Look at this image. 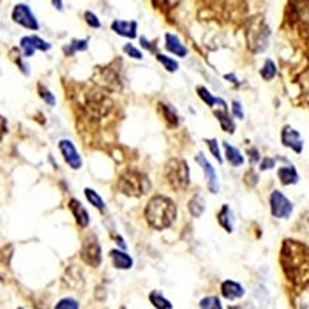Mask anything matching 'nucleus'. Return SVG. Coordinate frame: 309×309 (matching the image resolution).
Returning a JSON list of instances; mask_svg holds the SVG:
<instances>
[{
  "label": "nucleus",
  "instance_id": "obj_1",
  "mask_svg": "<svg viewBox=\"0 0 309 309\" xmlns=\"http://www.w3.org/2000/svg\"><path fill=\"white\" fill-rule=\"evenodd\" d=\"M281 264L294 283H304L309 278V251L294 240H284L281 248Z\"/></svg>",
  "mask_w": 309,
  "mask_h": 309
},
{
  "label": "nucleus",
  "instance_id": "obj_2",
  "mask_svg": "<svg viewBox=\"0 0 309 309\" xmlns=\"http://www.w3.org/2000/svg\"><path fill=\"white\" fill-rule=\"evenodd\" d=\"M144 215L150 227L164 230L176 219V204L164 195H157L147 203Z\"/></svg>",
  "mask_w": 309,
  "mask_h": 309
},
{
  "label": "nucleus",
  "instance_id": "obj_3",
  "mask_svg": "<svg viewBox=\"0 0 309 309\" xmlns=\"http://www.w3.org/2000/svg\"><path fill=\"white\" fill-rule=\"evenodd\" d=\"M246 37H248L249 48L254 53H261L269 45L271 31H269L268 25L264 24V20L261 17H255V19L251 20V24L248 27Z\"/></svg>",
  "mask_w": 309,
  "mask_h": 309
},
{
  "label": "nucleus",
  "instance_id": "obj_4",
  "mask_svg": "<svg viewBox=\"0 0 309 309\" xmlns=\"http://www.w3.org/2000/svg\"><path fill=\"white\" fill-rule=\"evenodd\" d=\"M148 187H150V183H148L147 176L139 172H135V170L125 172L124 175H121V178L118 181V189L128 196L144 195L148 190Z\"/></svg>",
  "mask_w": 309,
  "mask_h": 309
},
{
  "label": "nucleus",
  "instance_id": "obj_5",
  "mask_svg": "<svg viewBox=\"0 0 309 309\" xmlns=\"http://www.w3.org/2000/svg\"><path fill=\"white\" fill-rule=\"evenodd\" d=\"M166 175L170 186L176 190L187 187L190 183L189 166L184 160H170L166 166Z\"/></svg>",
  "mask_w": 309,
  "mask_h": 309
},
{
  "label": "nucleus",
  "instance_id": "obj_6",
  "mask_svg": "<svg viewBox=\"0 0 309 309\" xmlns=\"http://www.w3.org/2000/svg\"><path fill=\"white\" fill-rule=\"evenodd\" d=\"M269 206H271V213L274 218L278 219H286L291 216L294 210L292 201L280 190H274L269 196Z\"/></svg>",
  "mask_w": 309,
  "mask_h": 309
},
{
  "label": "nucleus",
  "instance_id": "obj_7",
  "mask_svg": "<svg viewBox=\"0 0 309 309\" xmlns=\"http://www.w3.org/2000/svg\"><path fill=\"white\" fill-rule=\"evenodd\" d=\"M81 257L82 260L90 264V266H99L102 261V254H101V246L99 241L95 235H90L89 238L84 240L82 249H81Z\"/></svg>",
  "mask_w": 309,
  "mask_h": 309
},
{
  "label": "nucleus",
  "instance_id": "obj_8",
  "mask_svg": "<svg viewBox=\"0 0 309 309\" xmlns=\"http://www.w3.org/2000/svg\"><path fill=\"white\" fill-rule=\"evenodd\" d=\"M13 20L28 30H39V22L34 16V13L31 11V8L27 4H17L13 10Z\"/></svg>",
  "mask_w": 309,
  "mask_h": 309
},
{
  "label": "nucleus",
  "instance_id": "obj_9",
  "mask_svg": "<svg viewBox=\"0 0 309 309\" xmlns=\"http://www.w3.org/2000/svg\"><path fill=\"white\" fill-rule=\"evenodd\" d=\"M59 150L62 153L65 163L73 170H79L82 167V158H81L79 151H77V148L74 147L73 141H70V139H60L59 141Z\"/></svg>",
  "mask_w": 309,
  "mask_h": 309
},
{
  "label": "nucleus",
  "instance_id": "obj_10",
  "mask_svg": "<svg viewBox=\"0 0 309 309\" xmlns=\"http://www.w3.org/2000/svg\"><path fill=\"white\" fill-rule=\"evenodd\" d=\"M195 160H196V163L201 166V169L204 172V176L207 180V189L212 193H218L219 192V180H218L215 167L207 161V158L204 157V153H198Z\"/></svg>",
  "mask_w": 309,
  "mask_h": 309
},
{
  "label": "nucleus",
  "instance_id": "obj_11",
  "mask_svg": "<svg viewBox=\"0 0 309 309\" xmlns=\"http://www.w3.org/2000/svg\"><path fill=\"white\" fill-rule=\"evenodd\" d=\"M20 50L25 57H31V56H34V53L37 50H40V51L51 50V43L43 40L39 36H25L20 39Z\"/></svg>",
  "mask_w": 309,
  "mask_h": 309
},
{
  "label": "nucleus",
  "instance_id": "obj_12",
  "mask_svg": "<svg viewBox=\"0 0 309 309\" xmlns=\"http://www.w3.org/2000/svg\"><path fill=\"white\" fill-rule=\"evenodd\" d=\"M281 144L284 147H289L295 153H301L304 142H303V138L300 136V133L295 128H292L291 125H284L283 130H281Z\"/></svg>",
  "mask_w": 309,
  "mask_h": 309
},
{
  "label": "nucleus",
  "instance_id": "obj_13",
  "mask_svg": "<svg viewBox=\"0 0 309 309\" xmlns=\"http://www.w3.org/2000/svg\"><path fill=\"white\" fill-rule=\"evenodd\" d=\"M112 30L127 39H135L138 36V22L136 20H113Z\"/></svg>",
  "mask_w": 309,
  "mask_h": 309
},
{
  "label": "nucleus",
  "instance_id": "obj_14",
  "mask_svg": "<svg viewBox=\"0 0 309 309\" xmlns=\"http://www.w3.org/2000/svg\"><path fill=\"white\" fill-rule=\"evenodd\" d=\"M68 207H70V210H71V213H73L76 223L79 224L81 227H87V226L90 224V215H89L87 209L82 206V203H79L77 200L71 198V200L68 201Z\"/></svg>",
  "mask_w": 309,
  "mask_h": 309
},
{
  "label": "nucleus",
  "instance_id": "obj_15",
  "mask_svg": "<svg viewBox=\"0 0 309 309\" xmlns=\"http://www.w3.org/2000/svg\"><path fill=\"white\" fill-rule=\"evenodd\" d=\"M221 294H223V297L226 298V300H238V298H241L245 294H246V291H245V288L240 284V283H237V281H234V280H226V281H223V284H221Z\"/></svg>",
  "mask_w": 309,
  "mask_h": 309
},
{
  "label": "nucleus",
  "instance_id": "obj_16",
  "mask_svg": "<svg viewBox=\"0 0 309 309\" xmlns=\"http://www.w3.org/2000/svg\"><path fill=\"white\" fill-rule=\"evenodd\" d=\"M166 50L175 56H180V57H186L189 54V50L187 47L180 40V37L176 34H172V33H166Z\"/></svg>",
  "mask_w": 309,
  "mask_h": 309
},
{
  "label": "nucleus",
  "instance_id": "obj_17",
  "mask_svg": "<svg viewBox=\"0 0 309 309\" xmlns=\"http://www.w3.org/2000/svg\"><path fill=\"white\" fill-rule=\"evenodd\" d=\"M110 258H112L113 266H115L116 269L127 271V269H131V266H133V258H131L127 252H124V251H121V249H113V251H110Z\"/></svg>",
  "mask_w": 309,
  "mask_h": 309
},
{
  "label": "nucleus",
  "instance_id": "obj_18",
  "mask_svg": "<svg viewBox=\"0 0 309 309\" xmlns=\"http://www.w3.org/2000/svg\"><path fill=\"white\" fill-rule=\"evenodd\" d=\"M277 176L280 180V183L283 186H291V184H297L300 181V175L297 172V169L294 166H283L278 167L277 170Z\"/></svg>",
  "mask_w": 309,
  "mask_h": 309
},
{
  "label": "nucleus",
  "instance_id": "obj_19",
  "mask_svg": "<svg viewBox=\"0 0 309 309\" xmlns=\"http://www.w3.org/2000/svg\"><path fill=\"white\" fill-rule=\"evenodd\" d=\"M223 147H224V151H226V160H227V163L230 166L240 167V166L245 164V157H243L241 151L237 147L230 145L229 142H223Z\"/></svg>",
  "mask_w": 309,
  "mask_h": 309
},
{
  "label": "nucleus",
  "instance_id": "obj_20",
  "mask_svg": "<svg viewBox=\"0 0 309 309\" xmlns=\"http://www.w3.org/2000/svg\"><path fill=\"white\" fill-rule=\"evenodd\" d=\"M218 223L219 226L226 230V232H232L234 230V218H232V210L227 204H224L221 207V210L218 212Z\"/></svg>",
  "mask_w": 309,
  "mask_h": 309
},
{
  "label": "nucleus",
  "instance_id": "obj_21",
  "mask_svg": "<svg viewBox=\"0 0 309 309\" xmlns=\"http://www.w3.org/2000/svg\"><path fill=\"white\" fill-rule=\"evenodd\" d=\"M215 118L218 119L221 128L227 133H234L235 131V122L227 113V110H216L215 112Z\"/></svg>",
  "mask_w": 309,
  "mask_h": 309
},
{
  "label": "nucleus",
  "instance_id": "obj_22",
  "mask_svg": "<svg viewBox=\"0 0 309 309\" xmlns=\"http://www.w3.org/2000/svg\"><path fill=\"white\" fill-rule=\"evenodd\" d=\"M89 50V39H73L71 43L63 47L65 56H73L77 51H87Z\"/></svg>",
  "mask_w": 309,
  "mask_h": 309
},
{
  "label": "nucleus",
  "instance_id": "obj_23",
  "mask_svg": "<svg viewBox=\"0 0 309 309\" xmlns=\"http://www.w3.org/2000/svg\"><path fill=\"white\" fill-rule=\"evenodd\" d=\"M196 92H198V96L209 105V107H213L215 104H221L223 105V108L224 110H227V104L223 101V99H219V98H215L206 87H198L196 89Z\"/></svg>",
  "mask_w": 309,
  "mask_h": 309
},
{
  "label": "nucleus",
  "instance_id": "obj_24",
  "mask_svg": "<svg viewBox=\"0 0 309 309\" xmlns=\"http://www.w3.org/2000/svg\"><path fill=\"white\" fill-rule=\"evenodd\" d=\"M148 298H150V303L157 309H172V303L160 291H151Z\"/></svg>",
  "mask_w": 309,
  "mask_h": 309
},
{
  "label": "nucleus",
  "instance_id": "obj_25",
  "mask_svg": "<svg viewBox=\"0 0 309 309\" xmlns=\"http://www.w3.org/2000/svg\"><path fill=\"white\" fill-rule=\"evenodd\" d=\"M204 210H206V203H204V200L201 198V195H195V196L189 201V212H190L195 218H198V216L203 215Z\"/></svg>",
  "mask_w": 309,
  "mask_h": 309
},
{
  "label": "nucleus",
  "instance_id": "obj_26",
  "mask_svg": "<svg viewBox=\"0 0 309 309\" xmlns=\"http://www.w3.org/2000/svg\"><path fill=\"white\" fill-rule=\"evenodd\" d=\"M84 193H85V196H87L89 203H90V204H93V206H95L98 210H104V209H105V203H104V200L101 198V195H99L96 190H93V189L87 187V189L84 190Z\"/></svg>",
  "mask_w": 309,
  "mask_h": 309
},
{
  "label": "nucleus",
  "instance_id": "obj_27",
  "mask_svg": "<svg viewBox=\"0 0 309 309\" xmlns=\"http://www.w3.org/2000/svg\"><path fill=\"white\" fill-rule=\"evenodd\" d=\"M260 74L264 81H272L275 74H277V65L274 63L272 59H266V62L263 63V68L260 70Z\"/></svg>",
  "mask_w": 309,
  "mask_h": 309
},
{
  "label": "nucleus",
  "instance_id": "obj_28",
  "mask_svg": "<svg viewBox=\"0 0 309 309\" xmlns=\"http://www.w3.org/2000/svg\"><path fill=\"white\" fill-rule=\"evenodd\" d=\"M200 309H223V304H221V301H219L218 297L209 295V297L201 298V301H200Z\"/></svg>",
  "mask_w": 309,
  "mask_h": 309
},
{
  "label": "nucleus",
  "instance_id": "obj_29",
  "mask_svg": "<svg viewBox=\"0 0 309 309\" xmlns=\"http://www.w3.org/2000/svg\"><path fill=\"white\" fill-rule=\"evenodd\" d=\"M160 105H161V108L164 110V116H166V119L170 122V125H172V127L178 125V124H180V119H178L176 110H175L170 104H160Z\"/></svg>",
  "mask_w": 309,
  "mask_h": 309
},
{
  "label": "nucleus",
  "instance_id": "obj_30",
  "mask_svg": "<svg viewBox=\"0 0 309 309\" xmlns=\"http://www.w3.org/2000/svg\"><path fill=\"white\" fill-rule=\"evenodd\" d=\"M157 57H158V60L163 63V67L167 70V71H170V73H175L178 68H180V65H178V62L175 60V59H172V57H169V56H164V54H161V53H158L157 54Z\"/></svg>",
  "mask_w": 309,
  "mask_h": 309
},
{
  "label": "nucleus",
  "instance_id": "obj_31",
  "mask_svg": "<svg viewBox=\"0 0 309 309\" xmlns=\"http://www.w3.org/2000/svg\"><path fill=\"white\" fill-rule=\"evenodd\" d=\"M54 309H79V301L73 297H65L56 303Z\"/></svg>",
  "mask_w": 309,
  "mask_h": 309
},
{
  "label": "nucleus",
  "instance_id": "obj_32",
  "mask_svg": "<svg viewBox=\"0 0 309 309\" xmlns=\"http://www.w3.org/2000/svg\"><path fill=\"white\" fill-rule=\"evenodd\" d=\"M39 96L48 104V105H56V98H54V95L48 90V89H45V87H42V85H39Z\"/></svg>",
  "mask_w": 309,
  "mask_h": 309
},
{
  "label": "nucleus",
  "instance_id": "obj_33",
  "mask_svg": "<svg viewBox=\"0 0 309 309\" xmlns=\"http://www.w3.org/2000/svg\"><path fill=\"white\" fill-rule=\"evenodd\" d=\"M206 144L209 145V148H210V151H212V154L216 158V161L221 164L223 163V158H221V153H219V147H218V141L216 139H206Z\"/></svg>",
  "mask_w": 309,
  "mask_h": 309
},
{
  "label": "nucleus",
  "instance_id": "obj_34",
  "mask_svg": "<svg viewBox=\"0 0 309 309\" xmlns=\"http://www.w3.org/2000/svg\"><path fill=\"white\" fill-rule=\"evenodd\" d=\"M84 17H85V22H87L92 28H101V22H99V19H98V16H96L95 13L85 11Z\"/></svg>",
  "mask_w": 309,
  "mask_h": 309
},
{
  "label": "nucleus",
  "instance_id": "obj_35",
  "mask_svg": "<svg viewBox=\"0 0 309 309\" xmlns=\"http://www.w3.org/2000/svg\"><path fill=\"white\" fill-rule=\"evenodd\" d=\"M124 53L125 54H128L130 57H133V59H142L144 56H142V53L136 48V47H133L131 43H127V45H124Z\"/></svg>",
  "mask_w": 309,
  "mask_h": 309
},
{
  "label": "nucleus",
  "instance_id": "obj_36",
  "mask_svg": "<svg viewBox=\"0 0 309 309\" xmlns=\"http://www.w3.org/2000/svg\"><path fill=\"white\" fill-rule=\"evenodd\" d=\"M232 113H234L238 119H243L245 118V112H243V107H241V102L240 101H232Z\"/></svg>",
  "mask_w": 309,
  "mask_h": 309
},
{
  "label": "nucleus",
  "instance_id": "obj_37",
  "mask_svg": "<svg viewBox=\"0 0 309 309\" xmlns=\"http://www.w3.org/2000/svg\"><path fill=\"white\" fill-rule=\"evenodd\" d=\"M275 167V160L274 158H264L260 164V170H271Z\"/></svg>",
  "mask_w": 309,
  "mask_h": 309
},
{
  "label": "nucleus",
  "instance_id": "obj_38",
  "mask_svg": "<svg viewBox=\"0 0 309 309\" xmlns=\"http://www.w3.org/2000/svg\"><path fill=\"white\" fill-rule=\"evenodd\" d=\"M245 178L249 186H257V183H258V176H257V173H254V170H249Z\"/></svg>",
  "mask_w": 309,
  "mask_h": 309
},
{
  "label": "nucleus",
  "instance_id": "obj_39",
  "mask_svg": "<svg viewBox=\"0 0 309 309\" xmlns=\"http://www.w3.org/2000/svg\"><path fill=\"white\" fill-rule=\"evenodd\" d=\"M249 160H251V164H257L260 161V153H258V148H251L249 150Z\"/></svg>",
  "mask_w": 309,
  "mask_h": 309
},
{
  "label": "nucleus",
  "instance_id": "obj_40",
  "mask_svg": "<svg viewBox=\"0 0 309 309\" xmlns=\"http://www.w3.org/2000/svg\"><path fill=\"white\" fill-rule=\"evenodd\" d=\"M51 4H53V5H54V8H57L59 11H62V10H63V7H62L63 4L60 2V0H53V2H51Z\"/></svg>",
  "mask_w": 309,
  "mask_h": 309
},
{
  "label": "nucleus",
  "instance_id": "obj_41",
  "mask_svg": "<svg viewBox=\"0 0 309 309\" xmlns=\"http://www.w3.org/2000/svg\"><path fill=\"white\" fill-rule=\"evenodd\" d=\"M141 45H142L144 48H147V50H151V47H150V43H148V40H147L145 37H141Z\"/></svg>",
  "mask_w": 309,
  "mask_h": 309
},
{
  "label": "nucleus",
  "instance_id": "obj_42",
  "mask_svg": "<svg viewBox=\"0 0 309 309\" xmlns=\"http://www.w3.org/2000/svg\"><path fill=\"white\" fill-rule=\"evenodd\" d=\"M118 241H119V246H121L122 249H127V245L124 243V240H122V237H121V235H118V237H116V243H118Z\"/></svg>",
  "mask_w": 309,
  "mask_h": 309
},
{
  "label": "nucleus",
  "instance_id": "obj_43",
  "mask_svg": "<svg viewBox=\"0 0 309 309\" xmlns=\"http://www.w3.org/2000/svg\"><path fill=\"white\" fill-rule=\"evenodd\" d=\"M121 309H125V307H124V306H122V307H121Z\"/></svg>",
  "mask_w": 309,
  "mask_h": 309
},
{
  "label": "nucleus",
  "instance_id": "obj_44",
  "mask_svg": "<svg viewBox=\"0 0 309 309\" xmlns=\"http://www.w3.org/2000/svg\"><path fill=\"white\" fill-rule=\"evenodd\" d=\"M19 309H24V307H19Z\"/></svg>",
  "mask_w": 309,
  "mask_h": 309
}]
</instances>
